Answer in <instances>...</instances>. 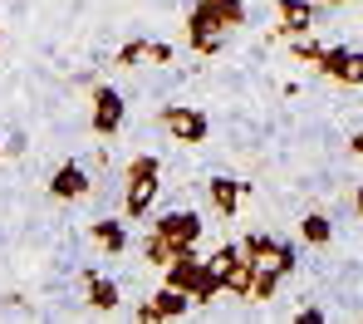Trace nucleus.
<instances>
[{
  "label": "nucleus",
  "instance_id": "obj_22",
  "mask_svg": "<svg viewBox=\"0 0 363 324\" xmlns=\"http://www.w3.org/2000/svg\"><path fill=\"white\" fill-rule=\"evenodd\" d=\"M270 265H275L280 275H295V270H300V251H295L290 241H275V251H270Z\"/></svg>",
  "mask_w": 363,
  "mask_h": 324
},
{
  "label": "nucleus",
  "instance_id": "obj_21",
  "mask_svg": "<svg viewBox=\"0 0 363 324\" xmlns=\"http://www.w3.org/2000/svg\"><path fill=\"white\" fill-rule=\"evenodd\" d=\"M216 5V15H221V25H226V35L231 30H241L245 25V0H211Z\"/></svg>",
  "mask_w": 363,
  "mask_h": 324
},
{
  "label": "nucleus",
  "instance_id": "obj_25",
  "mask_svg": "<svg viewBox=\"0 0 363 324\" xmlns=\"http://www.w3.org/2000/svg\"><path fill=\"white\" fill-rule=\"evenodd\" d=\"M236 256H241V246H236V241H226V246H221L216 256H206V265H211V270H226V265H231Z\"/></svg>",
  "mask_w": 363,
  "mask_h": 324
},
{
  "label": "nucleus",
  "instance_id": "obj_12",
  "mask_svg": "<svg viewBox=\"0 0 363 324\" xmlns=\"http://www.w3.org/2000/svg\"><path fill=\"white\" fill-rule=\"evenodd\" d=\"M221 275V295H231V300H245L250 295V275H255V260H245V256H236L226 270H216Z\"/></svg>",
  "mask_w": 363,
  "mask_h": 324
},
{
  "label": "nucleus",
  "instance_id": "obj_15",
  "mask_svg": "<svg viewBox=\"0 0 363 324\" xmlns=\"http://www.w3.org/2000/svg\"><path fill=\"white\" fill-rule=\"evenodd\" d=\"M162 270H167L162 285H172V290H191V280H196V270H201V256H196V251H182V256L167 260Z\"/></svg>",
  "mask_w": 363,
  "mask_h": 324
},
{
  "label": "nucleus",
  "instance_id": "obj_26",
  "mask_svg": "<svg viewBox=\"0 0 363 324\" xmlns=\"http://www.w3.org/2000/svg\"><path fill=\"white\" fill-rule=\"evenodd\" d=\"M295 320H300V324H319V320H324V310H319V305H304Z\"/></svg>",
  "mask_w": 363,
  "mask_h": 324
},
{
  "label": "nucleus",
  "instance_id": "obj_3",
  "mask_svg": "<svg viewBox=\"0 0 363 324\" xmlns=\"http://www.w3.org/2000/svg\"><path fill=\"white\" fill-rule=\"evenodd\" d=\"M162 128H167V138L182 143V147H201L206 133H211V123H206V113L191 108V104H167V108H162Z\"/></svg>",
  "mask_w": 363,
  "mask_h": 324
},
{
  "label": "nucleus",
  "instance_id": "obj_14",
  "mask_svg": "<svg viewBox=\"0 0 363 324\" xmlns=\"http://www.w3.org/2000/svg\"><path fill=\"white\" fill-rule=\"evenodd\" d=\"M89 236H94L108 256H123V251H128V226H123L118 216H99V221L89 226Z\"/></svg>",
  "mask_w": 363,
  "mask_h": 324
},
{
  "label": "nucleus",
  "instance_id": "obj_27",
  "mask_svg": "<svg viewBox=\"0 0 363 324\" xmlns=\"http://www.w3.org/2000/svg\"><path fill=\"white\" fill-rule=\"evenodd\" d=\"M349 147H354V152L363 157V133H354V138H349Z\"/></svg>",
  "mask_w": 363,
  "mask_h": 324
},
{
  "label": "nucleus",
  "instance_id": "obj_16",
  "mask_svg": "<svg viewBox=\"0 0 363 324\" xmlns=\"http://www.w3.org/2000/svg\"><path fill=\"white\" fill-rule=\"evenodd\" d=\"M186 295H191V305H216V300H221V275L201 260V270H196V280H191Z\"/></svg>",
  "mask_w": 363,
  "mask_h": 324
},
{
  "label": "nucleus",
  "instance_id": "obj_19",
  "mask_svg": "<svg viewBox=\"0 0 363 324\" xmlns=\"http://www.w3.org/2000/svg\"><path fill=\"white\" fill-rule=\"evenodd\" d=\"M241 246L245 260H270V251H275V236H265V231H250L245 241H236Z\"/></svg>",
  "mask_w": 363,
  "mask_h": 324
},
{
  "label": "nucleus",
  "instance_id": "obj_10",
  "mask_svg": "<svg viewBox=\"0 0 363 324\" xmlns=\"http://www.w3.org/2000/svg\"><path fill=\"white\" fill-rule=\"evenodd\" d=\"M275 20H280V35H314V20H319V10H314V0H275Z\"/></svg>",
  "mask_w": 363,
  "mask_h": 324
},
{
  "label": "nucleus",
  "instance_id": "obj_24",
  "mask_svg": "<svg viewBox=\"0 0 363 324\" xmlns=\"http://www.w3.org/2000/svg\"><path fill=\"white\" fill-rule=\"evenodd\" d=\"M172 55H177V50H172V45H167V40H147V65H172Z\"/></svg>",
  "mask_w": 363,
  "mask_h": 324
},
{
  "label": "nucleus",
  "instance_id": "obj_8",
  "mask_svg": "<svg viewBox=\"0 0 363 324\" xmlns=\"http://www.w3.org/2000/svg\"><path fill=\"white\" fill-rule=\"evenodd\" d=\"M89 192H94V177H89L84 162H60L55 167V177H50V196L55 201H84Z\"/></svg>",
  "mask_w": 363,
  "mask_h": 324
},
{
  "label": "nucleus",
  "instance_id": "obj_5",
  "mask_svg": "<svg viewBox=\"0 0 363 324\" xmlns=\"http://www.w3.org/2000/svg\"><path fill=\"white\" fill-rule=\"evenodd\" d=\"M123 118H128V99H123L113 84H99V89H94V118H89L94 133H99V138H113V133L123 128Z\"/></svg>",
  "mask_w": 363,
  "mask_h": 324
},
{
  "label": "nucleus",
  "instance_id": "obj_4",
  "mask_svg": "<svg viewBox=\"0 0 363 324\" xmlns=\"http://www.w3.org/2000/svg\"><path fill=\"white\" fill-rule=\"evenodd\" d=\"M334 84H349V89H359L363 84V50H354V45H324V55H319V65Z\"/></svg>",
  "mask_w": 363,
  "mask_h": 324
},
{
  "label": "nucleus",
  "instance_id": "obj_9",
  "mask_svg": "<svg viewBox=\"0 0 363 324\" xmlns=\"http://www.w3.org/2000/svg\"><path fill=\"white\" fill-rule=\"evenodd\" d=\"M84 300H89L94 315H118L123 290H118V280H108V275H99V270H84Z\"/></svg>",
  "mask_w": 363,
  "mask_h": 324
},
{
  "label": "nucleus",
  "instance_id": "obj_18",
  "mask_svg": "<svg viewBox=\"0 0 363 324\" xmlns=\"http://www.w3.org/2000/svg\"><path fill=\"white\" fill-rule=\"evenodd\" d=\"M300 236L309 241V246H329L334 226H329V216H324V211H309V216L300 221Z\"/></svg>",
  "mask_w": 363,
  "mask_h": 324
},
{
  "label": "nucleus",
  "instance_id": "obj_1",
  "mask_svg": "<svg viewBox=\"0 0 363 324\" xmlns=\"http://www.w3.org/2000/svg\"><path fill=\"white\" fill-rule=\"evenodd\" d=\"M123 177H128V187H123V216L128 221H143L152 211L157 192H162V162L152 152H138V157H128Z\"/></svg>",
  "mask_w": 363,
  "mask_h": 324
},
{
  "label": "nucleus",
  "instance_id": "obj_7",
  "mask_svg": "<svg viewBox=\"0 0 363 324\" xmlns=\"http://www.w3.org/2000/svg\"><path fill=\"white\" fill-rule=\"evenodd\" d=\"M152 231L167 236L177 251H191V246L201 241V216H196V211H162V216L152 221Z\"/></svg>",
  "mask_w": 363,
  "mask_h": 324
},
{
  "label": "nucleus",
  "instance_id": "obj_2",
  "mask_svg": "<svg viewBox=\"0 0 363 324\" xmlns=\"http://www.w3.org/2000/svg\"><path fill=\"white\" fill-rule=\"evenodd\" d=\"M186 45L196 50V55H221V40H226V25H221V15H216V5L211 0H196L191 10H186Z\"/></svg>",
  "mask_w": 363,
  "mask_h": 324
},
{
  "label": "nucleus",
  "instance_id": "obj_6",
  "mask_svg": "<svg viewBox=\"0 0 363 324\" xmlns=\"http://www.w3.org/2000/svg\"><path fill=\"white\" fill-rule=\"evenodd\" d=\"M186 315H191V295H186V290H172V285L152 290V300H143V305H138V320H143V324L186 320Z\"/></svg>",
  "mask_w": 363,
  "mask_h": 324
},
{
  "label": "nucleus",
  "instance_id": "obj_28",
  "mask_svg": "<svg viewBox=\"0 0 363 324\" xmlns=\"http://www.w3.org/2000/svg\"><path fill=\"white\" fill-rule=\"evenodd\" d=\"M354 211L363 216V182H359V192H354Z\"/></svg>",
  "mask_w": 363,
  "mask_h": 324
},
{
  "label": "nucleus",
  "instance_id": "obj_30",
  "mask_svg": "<svg viewBox=\"0 0 363 324\" xmlns=\"http://www.w3.org/2000/svg\"><path fill=\"white\" fill-rule=\"evenodd\" d=\"M0 50H5V35H0Z\"/></svg>",
  "mask_w": 363,
  "mask_h": 324
},
{
  "label": "nucleus",
  "instance_id": "obj_11",
  "mask_svg": "<svg viewBox=\"0 0 363 324\" xmlns=\"http://www.w3.org/2000/svg\"><path fill=\"white\" fill-rule=\"evenodd\" d=\"M206 192H211V206L231 221L236 211H241V196H245V182H236V177H211L206 182Z\"/></svg>",
  "mask_w": 363,
  "mask_h": 324
},
{
  "label": "nucleus",
  "instance_id": "obj_17",
  "mask_svg": "<svg viewBox=\"0 0 363 324\" xmlns=\"http://www.w3.org/2000/svg\"><path fill=\"white\" fill-rule=\"evenodd\" d=\"M191 251H196V246H191ZM143 256H147V265H157V270H162V265H167V260H177L182 251L172 246V241H167V236L147 231V241H143Z\"/></svg>",
  "mask_w": 363,
  "mask_h": 324
},
{
  "label": "nucleus",
  "instance_id": "obj_29",
  "mask_svg": "<svg viewBox=\"0 0 363 324\" xmlns=\"http://www.w3.org/2000/svg\"><path fill=\"white\" fill-rule=\"evenodd\" d=\"M324 5H344V0H324Z\"/></svg>",
  "mask_w": 363,
  "mask_h": 324
},
{
  "label": "nucleus",
  "instance_id": "obj_23",
  "mask_svg": "<svg viewBox=\"0 0 363 324\" xmlns=\"http://www.w3.org/2000/svg\"><path fill=\"white\" fill-rule=\"evenodd\" d=\"M290 55H295L300 65H319V55H324V45H319V40H309V35H295V45H290Z\"/></svg>",
  "mask_w": 363,
  "mask_h": 324
},
{
  "label": "nucleus",
  "instance_id": "obj_13",
  "mask_svg": "<svg viewBox=\"0 0 363 324\" xmlns=\"http://www.w3.org/2000/svg\"><path fill=\"white\" fill-rule=\"evenodd\" d=\"M280 280H285V275H280L270 260H255V275H250V295H245V300H255V305H270V300L280 295Z\"/></svg>",
  "mask_w": 363,
  "mask_h": 324
},
{
  "label": "nucleus",
  "instance_id": "obj_20",
  "mask_svg": "<svg viewBox=\"0 0 363 324\" xmlns=\"http://www.w3.org/2000/svg\"><path fill=\"white\" fill-rule=\"evenodd\" d=\"M113 65L118 69H143L147 65V40H128L118 55H113Z\"/></svg>",
  "mask_w": 363,
  "mask_h": 324
}]
</instances>
